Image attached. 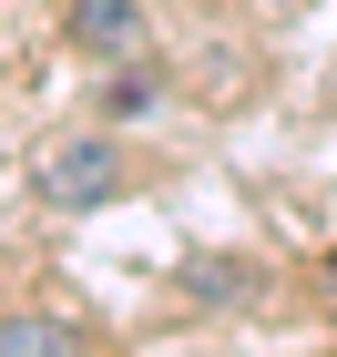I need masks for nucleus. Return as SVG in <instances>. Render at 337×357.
<instances>
[{
  "instance_id": "2",
  "label": "nucleus",
  "mask_w": 337,
  "mask_h": 357,
  "mask_svg": "<svg viewBox=\"0 0 337 357\" xmlns=\"http://www.w3.org/2000/svg\"><path fill=\"white\" fill-rule=\"evenodd\" d=\"M61 31H72V52H92V61H143V0H72Z\"/></svg>"
},
{
  "instance_id": "3",
  "label": "nucleus",
  "mask_w": 337,
  "mask_h": 357,
  "mask_svg": "<svg viewBox=\"0 0 337 357\" xmlns=\"http://www.w3.org/2000/svg\"><path fill=\"white\" fill-rule=\"evenodd\" d=\"M0 357H72V327L41 317V306H10L0 317Z\"/></svg>"
},
{
  "instance_id": "6",
  "label": "nucleus",
  "mask_w": 337,
  "mask_h": 357,
  "mask_svg": "<svg viewBox=\"0 0 337 357\" xmlns=\"http://www.w3.org/2000/svg\"><path fill=\"white\" fill-rule=\"evenodd\" d=\"M276 10H297V0H276Z\"/></svg>"
},
{
  "instance_id": "4",
  "label": "nucleus",
  "mask_w": 337,
  "mask_h": 357,
  "mask_svg": "<svg viewBox=\"0 0 337 357\" xmlns=\"http://www.w3.org/2000/svg\"><path fill=\"white\" fill-rule=\"evenodd\" d=\"M153 102H164V82H153L143 61H112V82H103V112H112V123H143Z\"/></svg>"
},
{
  "instance_id": "5",
  "label": "nucleus",
  "mask_w": 337,
  "mask_h": 357,
  "mask_svg": "<svg viewBox=\"0 0 337 357\" xmlns=\"http://www.w3.org/2000/svg\"><path fill=\"white\" fill-rule=\"evenodd\" d=\"M184 286H195L204 306H235V296H255V275H246V266H204V255L184 266Z\"/></svg>"
},
{
  "instance_id": "1",
  "label": "nucleus",
  "mask_w": 337,
  "mask_h": 357,
  "mask_svg": "<svg viewBox=\"0 0 337 357\" xmlns=\"http://www.w3.org/2000/svg\"><path fill=\"white\" fill-rule=\"evenodd\" d=\"M123 184H133V153L112 133H72V143H52V153L31 164V194H41L52 215H92V204H112Z\"/></svg>"
}]
</instances>
